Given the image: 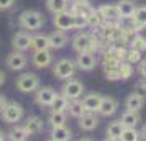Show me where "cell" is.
<instances>
[{
	"mask_svg": "<svg viewBox=\"0 0 146 141\" xmlns=\"http://www.w3.org/2000/svg\"><path fill=\"white\" fill-rule=\"evenodd\" d=\"M18 23L23 30L35 31V30H40L44 25V17L38 10H25L18 17Z\"/></svg>",
	"mask_w": 146,
	"mask_h": 141,
	"instance_id": "cell-1",
	"label": "cell"
},
{
	"mask_svg": "<svg viewBox=\"0 0 146 141\" xmlns=\"http://www.w3.org/2000/svg\"><path fill=\"white\" fill-rule=\"evenodd\" d=\"M72 48L77 53H94L99 48V41L89 33H77L72 38Z\"/></svg>",
	"mask_w": 146,
	"mask_h": 141,
	"instance_id": "cell-2",
	"label": "cell"
},
{
	"mask_svg": "<svg viewBox=\"0 0 146 141\" xmlns=\"http://www.w3.org/2000/svg\"><path fill=\"white\" fill-rule=\"evenodd\" d=\"M0 112H2V120L8 125H15L23 118V107L17 102H7V105Z\"/></svg>",
	"mask_w": 146,
	"mask_h": 141,
	"instance_id": "cell-3",
	"label": "cell"
},
{
	"mask_svg": "<svg viewBox=\"0 0 146 141\" xmlns=\"http://www.w3.org/2000/svg\"><path fill=\"white\" fill-rule=\"evenodd\" d=\"M38 87H40V77L33 72H25L17 79V89L20 92L30 94V92H35Z\"/></svg>",
	"mask_w": 146,
	"mask_h": 141,
	"instance_id": "cell-4",
	"label": "cell"
},
{
	"mask_svg": "<svg viewBox=\"0 0 146 141\" xmlns=\"http://www.w3.org/2000/svg\"><path fill=\"white\" fill-rule=\"evenodd\" d=\"M76 72V62L71 59H61L54 64V69H53V74L54 77H58L61 81H67L71 79Z\"/></svg>",
	"mask_w": 146,
	"mask_h": 141,
	"instance_id": "cell-5",
	"label": "cell"
},
{
	"mask_svg": "<svg viewBox=\"0 0 146 141\" xmlns=\"http://www.w3.org/2000/svg\"><path fill=\"white\" fill-rule=\"evenodd\" d=\"M53 23L56 30H61V31H69V30H74V15L69 12V10H64V12H59V13H54Z\"/></svg>",
	"mask_w": 146,
	"mask_h": 141,
	"instance_id": "cell-6",
	"label": "cell"
},
{
	"mask_svg": "<svg viewBox=\"0 0 146 141\" xmlns=\"http://www.w3.org/2000/svg\"><path fill=\"white\" fill-rule=\"evenodd\" d=\"M84 94V84L77 79H67V82L62 85V95L67 97L69 100L72 99H80V95Z\"/></svg>",
	"mask_w": 146,
	"mask_h": 141,
	"instance_id": "cell-7",
	"label": "cell"
},
{
	"mask_svg": "<svg viewBox=\"0 0 146 141\" xmlns=\"http://www.w3.org/2000/svg\"><path fill=\"white\" fill-rule=\"evenodd\" d=\"M27 64H28V59L23 54V51H17L15 49L13 53H10L7 56V66L12 71H21V69L27 67Z\"/></svg>",
	"mask_w": 146,
	"mask_h": 141,
	"instance_id": "cell-8",
	"label": "cell"
},
{
	"mask_svg": "<svg viewBox=\"0 0 146 141\" xmlns=\"http://www.w3.org/2000/svg\"><path fill=\"white\" fill-rule=\"evenodd\" d=\"M12 46L17 51H23V53L28 51L31 48V34L28 33V31H18V33H15L13 38H12Z\"/></svg>",
	"mask_w": 146,
	"mask_h": 141,
	"instance_id": "cell-9",
	"label": "cell"
},
{
	"mask_svg": "<svg viewBox=\"0 0 146 141\" xmlns=\"http://www.w3.org/2000/svg\"><path fill=\"white\" fill-rule=\"evenodd\" d=\"M35 92H36L35 94V102L40 107H49L54 99V95H56L54 89H51V87H38Z\"/></svg>",
	"mask_w": 146,
	"mask_h": 141,
	"instance_id": "cell-10",
	"label": "cell"
},
{
	"mask_svg": "<svg viewBox=\"0 0 146 141\" xmlns=\"http://www.w3.org/2000/svg\"><path fill=\"white\" fill-rule=\"evenodd\" d=\"M97 66V59L94 53H79L77 59H76V67L80 71H92Z\"/></svg>",
	"mask_w": 146,
	"mask_h": 141,
	"instance_id": "cell-11",
	"label": "cell"
},
{
	"mask_svg": "<svg viewBox=\"0 0 146 141\" xmlns=\"http://www.w3.org/2000/svg\"><path fill=\"white\" fill-rule=\"evenodd\" d=\"M79 126L82 131H94L99 126V118L94 112H86V113L79 117Z\"/></svg>",
	"mask_w": 146,
	"mask_h": 141,
	"instance_id": "cell-12",
	"label": "cell"
},
{
	"mask_svg": "<svg viewBox=\"0 0 146 141\" xmlns=\"http://www.w3.org/2000/svg\"><path fill=\"white\" fill-rule=\"evenodd\" d=\"M130 20H131L133 30H135L136 33L141 31V30L146 26V5L136 7V10H135V13H133V17L130 18Z\"/></svg>",
	"mask_w": 146,
	"mask_h": 141,
	"instance_id": "cell-13",
	"label": "cell"
},
{
	"mask_svg": "<svg viewBox=\"0 0 146 141\" xmlns=\"http://www.w3.org/2000/svg\"><path fill=\"white\" fill-rule=\"evenodd\" d=\"M117 108H118V102L115 100L113 97H102L97 112L102 117H110V115H113L117 112Z\"/></svg>",
	"mask_w": 146,
	"mask_h": 141,
	"instance_id": "cell-14",
	"label": "cell"
},
{
	"mask_svg": "<svg viewBox=\"0 0 146 141\" xmlns=\"http://www.w3.org/2000/svg\"><path fill=\"white\" fill-rule=\"evenodd\" d=\"M48 40H49V48L61 49V48H64L67 44V34H66V31L54 30L51 34H48Z\"/></svg>",
	"mask_w": 146,
	"mask_h": 141,
	"instance_id": "cell-15",
	"label": "cell"
},
{
	"mask_svg": "<svg viewBox=\"0 0 146 141\" xmlns=\"http://www.w3.org/2000/svg\"><path fill=\"white\" fill-rule=\"evenodd\" d=\"M53 61V56L49 53V49H41V51H35L33 53V64L36 67H48Z\"/></svg>",
	"mask_w": 146,
	"mask_h": 141,
	"instance_id": "cell-16",
	"label": "cell"
},
{
	"mask_svg": "<svg viewBox=\"0 0 146 141\" xmlns=\"http://www.w3.org/2000/svg\"><path fill=\"white\" fill-rule=\"evenodd\" d=\"M117 8H118L120 20H123V18H131L135 10H136V5L133 0H120L117 3Z\"/></svg>",
	"mask_w": 146,
	"mask_h": 141,
	"instance_id": "cell-17",
	"label": "cell"
},
{
	"mask_svg": "<svg viewBox=\"0 0 146 141\" xmlns=\"http://www.w3.org/2000/svg\"><path fill=\"white\" fill-rule=\"evenodd\" d=\"M100 100H102V95L100 94H95V92H90L87 94L84 99H82V105L86 108V112H97L99 110V105H100Z\"/></svg>",
	"mask_w": 146,
	"mask_h": 141,
	"instance_id": "cell-18",
	"label": "cell"
},
{
	"mask_svg": "<svg viewBox=\"0 0 146 141\" xmlns=\"http://www.w3.org/2000/svg\"><path fill=\"white\" fill-rule=\"evenodd\" d=\"M51 140L54 141H69L72 140V131L66 126V125H61V126H51Z\"/></svg>",
	"mask_w": 146,
	"mask_h": 141,
	"instance_id": "cell-19",
	"label": "cell"
},
{
	"mask_svg": "<svg viewBox=\"0 0 146 141\" xmlns=\"http://www.w3.org/2000/svg\"><path fill=\"white\" fill-rule=\"evenodd\" d=\"M143 105H145V97H143V95H139V94H136V92L130 94L125 99V108H126V110H135V112H139V110L143 108Z\"/></svg>",
	"mask_w": 146,
	"mask_h": 141,
	"instance_id": "cell-20",
	"label": "cell"
},
{
	"mask_svg": "<svg viewBox=\"0 0 146 141\" xmlns=\"http://www.w3.org/2000/svg\"><path fill=\"white\" fill-rule=\"evenodd\" d=\"M25 128L28 130V133L30 134H40L43 130H44V121L43 118L40 117H28L27 121H25Z\"/></svg>",
	"mask_w": 146,
	"mask_h": 141,
	"instance_id": "cell-21",
	"label": "cell"
},
{
	"mask_svg": "<svg viewBox=\"0 0 146 141\" xmlns=\"http://www.w3.org/2000/svg\"><path fill=\"white\" fill-rule=\"evenodd\" d=\"M97 12L100 13L102 20H108V21L120 20V15H118V8H117V5H100V7L97 8Z\"/></svg>",
	"mask_w": 146,
	"mask_h": 141,
	"instance_id": "cell-22",
	"label": "cell"
},
{
	"mask_svg": "<svg viewBox=\"0 0 146 141\" xmlns=\"http://www.w3.org/2000/svg\"><path fill=\"white\" fill-rule=\"evenodd\" d=\"M30 136H31V134L28 133V130L25 128V125H17V126H13L8 131L7 138L12 140V141H27Z\"/></svg>",
	"mask_w": 146,
	"mask_h": 141,
	"instance_id": "cell-23",
	"label": "cell"
},
{
	"mask_svg": "<svg viewBox=\"0 0 146 141\" xmlns=\"http://www.w3.org/2000/svg\"><path fill=\"white\" fill-rule=\"evenodd\" d=\"M66 110L69 112L71 117H74V118H79V117H82V115L86 113V108L82 105V100H79V99H72V100L67 102Z\"/></svg>",
	"mask_w": 146,
	"mask_h": 141,
	"instance_id": "cell-24",
	"label": "cell"
},
{
	"mask_svg": "<svg viewBox=\"0 0 146 141\" xmlns=\"http://www.w3.org/2000/svg\"><path fill=\"white\" fill-rule=\"evenodd\" d=\"M120 121L123 123V126H136L141 118H139V113L135 112V110H126L125 113L120 117Z\"/></svg>",
	"mask_w": 146,
	"mask_h": 141,
	"instance_id": "cell-25",
	"label": "cell"
},
{
	"mask_svg": "<svg viewBox=\"0 0 146 141\" xmlns=\"http://www.w3.org/2000/svg\"><path fill=\"white\" fill-rule=\"evenodd\" d=\"M31 49L41 51V49H49V40L46 34H35L31 36Z\"/></svg>",
	"mask_w": 146,
	"mask_h": 141,
	"instance_id": "cell-26",
	"label": "cell"
},
{
	"mask_svg": "<svg viewBox=\"0 0 146 141\" xmlns=\"http://www.w3.org/2000/svg\"><path fill=\"white\" fill-rule=\"evenodd\" d=\"M121 130H123V123L120 120L112 121L108 126H107V140H120V134H121Z\"/></svg>",
	"mask_w": 146,
	"mask_h": 141,
	"instance_id": "cell-27",
	"label": "cell"
},
{
	"mask_svg": "<svg viewBox=\"0 0 146 141\" xmlns=\"http://www.w3.org/2000/svg\"><path fill=\"white\" fill-rule=\"evenodd\" d=\"M69 2L71 0H46V7L51 13H59V12L67 10Z\"/></svg>",
	"mask_w": 146,
	"mask_h": 141,
	"instance_id": "cell-28",
	"label": "cell"
},
{
	"mask_svg": "<svg viewBox=\"0 0 146 141\" xmlns=\"http://www.w3.org/2000/svg\"><path fill=\"white\" fill-rule=\"evenodd\" d=\"M67 102H69L67 97H64L62 94H56L53 102H51V105H49L51 107V112H66Z\"/></svg>",
	"mask_w": 146,
	"mask_h": 141,
	"instance_id": "cell-29",
	"label": "cell"
},
{
	"mask_svg": "<svg viewBox=\"0 0 146 141\" xmlns=\"http://www.w3.org/2000/svg\"><path fill=\"white\" fill-rule=\"evenodd\" d=\"M120 140L123 141H138L139 140V131L135 126H123Z\"/></svg>",
	"mask_w": 146,
	"mask_h": 141,
	"instance_id": "cell-30",
	"label": "cell"
},
{
	"mask_svg": "<svg viewBox=\"0 0 146 141\" xmlns=\"http://www.w3.org/2000/svg\"><path fill=\"white\" fill-rule=\"evenodd\" d=\"M135 72L133 69V64L128 62V61H120L118 64V74H120V79H130Z\"/></svg>",
	"mask_w": 146,
	"mask_h": 141,
	"instance_id": "cell-31",
	"label": "cell"
},
{
	"mask_svg": "<svg viewBox=\"0 0 146 141\" xmlns=\"http://www.w3.org/2000/svg\"><path fill=\"white\" fill-rule=\"evenodd\" d=\"M86 20H87V26H90V28H97V26L102 25V17H100V13L95 8H92V10L86 15Z\"/></svg>",
	"mask_w": 146,
	"mask_h": 141,
	"instance_id": "cell-32",
	"label": "cell"
},
{
	"mask_svg": "<svg viewBox=\"0 0 146 141\" xmlns=\"http://www.w3.org/2000/svg\"><path fill=\"white\" fill-rule=\"evenodd\" d=\"M130 48L133 49H136V51H146V38L145 36H141V34H133L131 40H130Z\"/></svg>",
	"mask_w": 146,
	"mask_h": 141,
	"instance_id": "cell-33",
	"label": "cell"
},
{
	"mask_svg": "<svg viewBox=\"0 0 146 141\" xmlns=\"http://www.w3.org/2000/svg\"><path fill=\"white\" fill-rule=\"evenodd\" d=\"M66 112H51L49 115V123L51 126H61V125H66Z\"/></svg>",
	"mask_w": 146,
	"mask_h": 141,
	"instance_id": "cell-34",
	"label": "cell"
},
{
	"mask_svg": "<svg viewBox=\"0 0 146 141\" xmlns=\"http://www.w3.org/2000/svg\"><path fill=\"white\" fill-rule=\"evenodd\" d=\"M141 59H143V58H141V51H136V49H133V48H130V49L126 51L125 61L131 62V64H138Z\"/></svg>",
	"mask_w": 146,
	"mask_h": 141,
	"instance_id": "cell-35",
	"label": "cell"
},
{
	"mask_svg": "<svg viewBox=\"0 0 146 141\" xmlns=\"http://www.w3.org/2000/svg\"><path fill=\"white\" fill-rule=\"evenodd\" d=\"M84 28H87L86 15H74V30H84Z\"/></svg>",
	"mask_w": 146,
	"mask_h": 141,
	"instance_id": "cell-36",
	"label": "cell"
},
{
	"mask_svg": "<svg viewBox=\"0 0 146 141\" xmlns=\"http://www.w3.org/2000/svg\"><path fill=\"white\" fill-rule=\"evenodd\" d=\"M104 75H105L108 81H120L118 67H108V69H104Z\"/></svg>",
	"mask_w": 146,
	"mask_h": 141,
	"instance_id": "cell-37",
	"label": "cell"
},
{
	"mask_svg": "<svg viewBox=\"0 0 146 141\" xmlns=\"http://www.w3.org/2000/svg\"><path fill=\"white\" fill-rule=\"evenodd\" d=\"M135 92L139 94V95H143V97H146V77L139 79V81L135 84Z\"/></svg>",
	"mask_w": 146,
	"mask_h": 141,
	"instance_id": "cell-38",
	"label": "cell"
},
{
	"mask_svg": "<svg viewBox=\"0 0 146 141\" xmlns=\"http://www.w3.org/2000/svg\"><path fill=\"white\" fill-rule=\"evenodd\" d=\"M15 3V0H0V10H8L12 8Z\"/></svg>",
	"mask_w": 146,
	"mask_h": 141,
	"instance_id": "cell-39",
	"label": "cell"
},
{
	"mask_svg": "<svg viewBox=\"0 0 146 141\" xmlns=\"http://www.w3.org/2000/svg\"><path fill=\"white\" fill-rule=\"evenodd\" d=\"M138 72L143 75V77H146V59H141L138 62Z\"/></svg>",
	"mask_w": 146,
	"mask_h": 141,
	"instance_id": "cell-40",
	"label": "cell"
},
{
	"mask_svg": "<svg viewBox=\"0 0 146 141\" xmlns=\"http://www.w3.org/2000/svg\"><path fill=\"white\" fill-rule=\"evenodd\" d=\"M7 97H5V95L3 94H0V110H2V108L5 107V105H7Z\"/></svg>",
	"mask_w": 146,
	"mask_h": 141,
	"instance_id": "cell-41",
	"label": "cell"
},
{
	"mask_svg": "<svg viewBox=\"0 0 146 141\" xmlns=\"http://www.w3.org/2000/svg\"><path fill=\"white\" fill-rule=\"evenodd\" d=\"M139 138H141V140H146V123L141 126V130H139Z\"/></svg>",
	"mask_w": 146,
	"mask_h": 141,
	"instance_id": "cell-42",
	"label": "cell"
},
{
	"mask_svg": "<svg viewBox=\"0 0 146 141\" xmlns=\"http://www.w3.org/2000/svg\"><path fill=\"white\" fill-rule=\"evenodd\" d=\"M3 82H5V74L3 71H0V85H3Z\"/></svg>",
	"mask_w": 146,
	"mask_h": 141,
	"instance_id": "cell-43",
	"label": "cell"
},
{
	"mask_svg": "<svg viewBox=\"0 0 146 141\" xmlns=\"http://www.w3.org/2000/svg\"><path fill=\"white\" fill-rule=\"evenodd\" d=\"M5 138H7V136H5V134H3V133H2V131H0V141H3V140H5Z\"/></svg>",
	"mask_w": 146,
	"mask_h": 141,
	"instance_id": "cell-44",
	"label": "cell"
}]
</instances>
